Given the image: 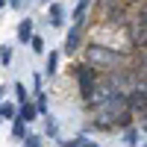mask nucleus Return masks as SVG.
<instances>
[{
  "instance_id": "obj_9",
  "label": "nucleus",
  "mask_w": 147,
  "mask_h": 147,
  "mask_svg": "<svg viewBox=\"0 0 147 147\" xmlns=\"http://www.w3.org/2000/svg\"><path fill=\"white\" fill-rule=\"evenodd\" d=\"M12 136H15V138H24V136H27V121H24V118H15V127H12Z\"/></svg>"
},
{
  "instance_id": "obj_1",
  "label": "nucleus",
  "mask_w": 147,
  "mask_h": 147,
  "mask_svg": "<svg viewBox=\"0 0 147 147\" xmlns=\"http://www.w3.org/2000/svg\"><path fill=\"white\" fill-rule=\"evenodd\" d=\"M85 59H88V65H97V68H115V65H121V53H115L112 47H106V44H88Z\"/></svg>"
},
{
  "instance_id": "obj_16",
  "label": "nucleus",
  "mask_w": 147,
  "mask_h": 147,
  "mask_svg": "<svg viewBox=\"0 0 147 147\" xmlns=\"http://www.w3.org/2000/svg\"><path fill=\"white\" fill-rule=\"evenodd\" d=\"M9 59H12V50H9V47H0V62L9 65Z\"/></svg>"
},
{
  "instance_id": "obj_21",
  "label": "nucleus",
  "mask_w": 147,
  "mask_h": 147,
  "mask_svg": "<svg viewBox=\"0 0 147 147\" xmlns=\"http://www.w3.org/2000/svg\"><path fill=\"white\" fill-rule=\"evenodd\" d=\"M3 3H6V0H0V6H3Z\"/></svg>"
},
{
  "instance_id": "obj_8",
  "label": "nucleus",
  "mask_w": 147,
  "mask_h": 147,
  "mask_svg": "<svg viewBox=\"0 0 147 147\" xmlns=\"http://www.w3.org/2000/svg\"><path fill=\"white\" fill-rule=\"evenodd\" d=\"M62 18H65L62 6H59V3H53V6H50V21H53V27H62Z\"/></svg>"
},
{
  "instance_id": "obj_13",
  "label": "nucleus",
  "mask_w": 147,
  "mask_h": 147,
  "mask_svg": "<svg viewBox=\"0 0 147 147\" xmlns=\"http://www.w3.org/2000/svg\"><path fill=\"white\" fill-rule=\"evenodd\" d=\"M124 144H138V132L136 129H127L124 132Z\"/></svg>"
},
{
  "instance_id": "obj_20",
  "label": "nucleus",
  "mask_w": 147,
  "mask_h": 147,
  "mask_svg": "<svg viewBox=\"0 0 147 147\" xmlns=\"http://www.w3.org/2000/svg\"><path fill=\"white\" fill-rule=\"evenodd\" d=\"M141 62H144V65H147V53H144V56H141Z\"/></svg>"
},
{
  "instance_id": "obj_4",
  "label": "nucleus",
  "mask_w": 147,
  "mask_h": 147,
  "mask_svg": "<svg viewBox=\"0 0 147 147\" xmlns=\"http://www.w3.org/2000/svg\"><path fill=\"white\" fill-rule=\"evenodd\" d=\"M80 32H82V27H80V24H74V30L68 32V38H65V53H68V56L77 50V44H80Z\"/></svg>"
},
{
  "instance_id": "obj_12",
  "label": "nucleus",
  "mask_w": 147,
  "mask_h": 147,
  "mask_svg": "<svg viewBox=\"0 0 147 147\" xmlns=\"http://www.w3.org/2000/svg\"><path fill=\"white\" fill-rule=\"evenodd\" d=\"M56 65H59V56L50 53V56H47V74H56Z\"/></svg>"
},
{
  "instance_id": "obj_18",
  "label": "nucleus",
  "mask_w": 147,
  "mask_h": 147,
  "mask_svg": "<svg viewBox=\"0 0 147 147\" xmlns=\"http://www.w3.org/2000/svg\"><path fill=\"white\" fill-rule=\"evenodd\" d=\"M138 21L147 24V0H141V9H138Z\"/></svg>"
},
{
  "instance_id": "obj_14",
  "label": "nucleus",
  "mask_w": 147,
  "mask_h": 147,
  "mask_svg": "<svg viewBox=\"0 0 147 147\" xmlns=\"http://www.w3.org/2000/svg\"><path fill=\"white\" fill-rule=\"evenodd\" d=\"M30 44H32V50H35V53H44V41L38 38V35H32V38H30Z\"/></svg>"
},
{
  "instance_id": "obj_3",
  "label": "nucleus",
  "mask_w": 147,
  "mask_h": 147,
  "mask_svg": "<svg viewBox=\"0 0 147 147\" xmlns=\"http://www.w3.org/2000/svg\"><path fill=\"white\" fill-rule=\"evenodd\" d=\"M77 82H80V94L88 97V94L94 91V85H97V74H94L88 65H80V68H77Z\"/></svg>"
},
{
  "instance_id": "obj_5",
  "label": "nucleus",
  "mask_w": 147,
  "mask_h": 147,
  "mask_svg": "<svg viewBox=\"0 0 147 147\" xmlns=\"http://www.w3.org/2000/svg\"><path fill=\"white\" fill-rule=\"evenodd\" d=\"M91 3H94V0H80V3H77V9H74V24H80V27H82L85 12L91 9Z\"/></svg>"
},
{
  "instance_id": "obj_15",
  "label": "nucleus",
  "mask_w": 147,
  "mask_h": 147,
  "mask_svg": "<svg viewBox=\"0 0 147 147\" xmlns=\"http://www.w3.org/2000/svg\"><path fill=\"white\" fill-rule=\"evenodd\" d=\"M24 144H27V147H38L41 138H38V136H24Z\"/></svg>"
},
{
  "instance_id": "obj_6",
  "label": "nucleus",
  "mask_w": 147,
  "mask_h": 147,
  "mask_svg": "<svg viewBox=\"0 0 147 147\" xmlns=\"http://www.w3.org/2000/svg\"><path fill=\"white\" fill-rule=\"evenodd\" d=\"M35 112H38V106H32L30 100H24V103H21V112H18V118H24V121L30 124V121H35Z\"/></svg>"
},
{
  "instance_id": "obj_11",
  "label": "nucleus",
  "mask_w": 147,
  "mask_h": 147,
  "mask_svg": "<svg viewBox=\"0 0 147 147\" xmlns=\"http://www.w3.org/2000/svg\"><path fill=\"white\" fill-rule=\"evenodd\" d=\"M18 112H15V106L12 103H0V118H15Z\"/></svg>"
},
{
  "instance_id": "obj_7",
  "label": "nucleus",
  "mask_w": 147,
  "mask_h": 147,
  "mask_svg": "<svg viewBox=\"0 0 147 147\" xmlns=\"http://www.w3.org/2000/svg\"><path fill=\"white\" fill-rule=\"evenodd\" d=\"M18 38H21V41H30V38H32V21H21V27H18Z\"/></svg>"
},
{
  "instance_id": "obj_2",
  "label": "nucleus",
  "mask_w": 147,
  "mask_h": 147,
  "mask_svg": "<svg viewBox=\"0 0 147 147\" xmlns=\"http://www.w3.org/2000/svg\"><path fill=\"white\" fill-rule=\"evenodd\" d=\"M127 32H129V44L138 47V50H144L147 47V24H141L138 18L127 24Z\"/></svg>"
},
{
  "instance_id": "obj_19",
  "label": "nucleus",
  "mask_w": 147,
  "mask_h": 147,
  "mask_svg": "<svg viewBox=\"0 0 147 147\" xmlns=\"http://www.w3.org/2000/svg\"><path fill=\"white\" fill-rule=\"evenodd\" d=\"M3 94H6V91H3V88H0V103H3Z\"/></svg>"
},
{
  "instance_id": "obj_17",
  "label": "nucleus",
  "mask_w": 147,
  "mask_h": 147,
  "mask_svg": "<svg viewBox=\"0 0 147 147\" xmlns=\"http://www.w3.org/2000/svg\"><path fill=\"white\" fill-rule=\"evenodd\" d=\"M15 91H18V103L27 100V88H24V82H18V85H15Z\"/></svg>"
},
{
  "instance_id": "obj_10",
  "label": "nucleus",
  "mask_w": 147,
  "mask_h": 147,
  "mask_svg": "<svg viewBox=\"0 0 147 147\" xmlns=\"http://www.w3.org/2000/svg\"><path fill=\"white\" fill-rule=\"evenodd\" d=\"M62 144H71V147H94V141L88 136H77L74 141H62Z\"/></svg>"
}]
</instances>
